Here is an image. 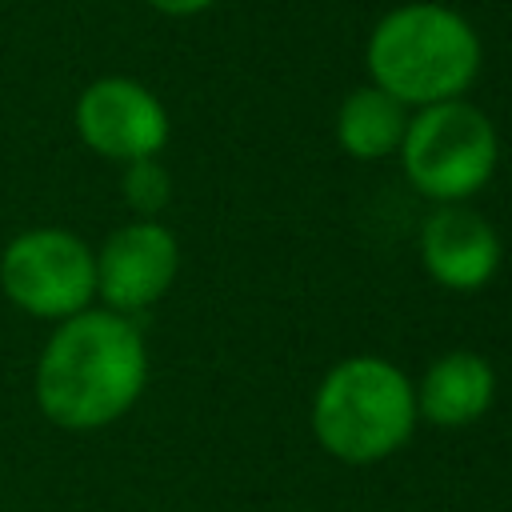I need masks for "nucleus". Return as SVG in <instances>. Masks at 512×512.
I'll return each instance as SVG.
<instances>
[{
    "mask_svg": "<svg viewBox=\"0 0 512 512\" xmlns=\"http://www.w3.org/2000/svg\"><path fill=\"white\" fill-rule=\"evenodd\" d=\"M408 116H412V108H404L384 88H376V84L352 88L336 112V144L352 160H384V156L400 152Z\"/></svg>",
    "mask_w": 512,
    "mask_h": 512,
    "instance_id": "10",
    "label": "nucleus"
},
{
    "mask_svg": "<svg viewBox=\"0 0 512 512\" xmlns=\"http://www.w3.org/2000/svg\"><path fill=\"white\" fill-rule=\"evenodd\" d=\"M496 160H500L496 128L464 96L416 108L408 116L400 140V164L420 196L436 204H460L492 180Z\"/></svg>",
    "mask_w": 512,
    "mask_h": 512,
    "instance_id": "4",
    "label": "nucleus"
},
{
    "mask_svg": "<svg viewBox=\"0 0 512 512\" xmlns=\"http://www.w3.org/2000/svg\"><path fill=\"white\" fill-rule=\"evenodd\" d=\"M416 428V388L412 380L380 360L352 356L340 360L316 388L312 432L344 464H372L392 456Z\"/></svg>",
    "mask_w": 512,
    "mask_h": 512,
    "instance_id": "3",
    "label": "nucleus"
},
{
    "mask_svg": "<svg viewBox=\"0 0 512 512\" xmlns=\"http://www.w3.org/2000/svg\"><path fill=\"white\" fill-rule=\"evenodd\" d=\"M148 352L140 328L104 308L76 312L56 324L36 360V404L68 432H92L120 420L144 392Z\"/></svg>",
    "mask_w": 512,
    "mask_h": 512,
    "instance_id": "1",
    "label": "nucleus"
},
{
    "mask_svg": "<svg viewBox=\"0 0 512 512\" xmlns=\"http://www.w3.org/2000/svg\"><path fill=\"white\" fill-rule=\"evenodd\" d=\"M120 188H124L128 208L140 212V220H152V216L168 204V196H172V180H168V172H164V164H160L156 156L124 164Z\"/></svg>",
    "mask_w": 512,
    "mask_h": 512,
    "instance_id": "11",
    "label": "nucleus"
},
{
    "mask_svg": "<svg viewBox=\"0 0 512 512\" xmlns=\"http://www.w3.org/2000/svg\"><path fill=\"white\" fill-rule=\"evenodd\" d=\"M4 296L40 320H68L96 296V252L68 228H28L0 252Z\"/></svg>",
    "mask_w": 512,
    "mask_h": 512,
    "instance_id": "5",
    "label": "nucleus"
},
{
    "mask_svg": "<svg viewBox=\"0 0 512 512\" xmlns=\"http://www.w3.org/2000/svg\"><path fill=\"white\" fill-rule=\"evenodd\" d=\"M180 244L156 220L116 228L96 252V296L120 316L152 308L176 280Z\"/></svg>",
    "mask_w": 512,
    "mask_h": 512,
    "instance_id": "7",
    "label": "nucleus"
},
{
    "mask_svg": "<svg viewBox=\"0 0 512 512\" xmlns=\"http://www.w3.org/2000/svg\"><path fill=\"white\" fill-rule=\"evenodd\" d=\"M148 8H156V12H164V16H200V12H208L216 0H144Z\"/></svg>",
    "mask_w": 512,
    "mask_h": 512,
    "instance_id": "12",
    "label": "nucleus"
},
{
    "mask_svg": "<svg viewBox=\"0 0 512 512\" xmlns=\"http://www.w3.org/2000/svg\"><path fill=\"white\" fill-rule=\"evenodd\" d=\"M496 396L492 364L476 352H444L416 384V412L436 428H464L488 412Z\"/></svg>",
    "mask_w": 512,
    "mask_h": 512,
    "instance_id": "9",
    "label": "nucleus"
},
{
    "mask_svg": "<svg viewBox=\"0 0 512 512\" xmlns=\"http://www.w3.org/2000/svg\"><path fill=\"white\" fill-rule=\"evenodd\" d=\"M484 64L480 32L464 12L440 0H408L388 8L364 44L368 84L404 108L460 100Z\"/></svg>",
    "mask_w": 512,
    "mask_h": 512,
    "instance_id": "2",
    "label": "nucleus"
},
{
    "mask_svg": "<svg viewBox=\"0 0 512 512\" xmlns=\"http://www.w3.org/2000/svg\"><path fill=\"white\" fill-rule=\"evenodd\" d=\"M80 140L116 164L160 156L168 144V112L152 88L132 76H100L76 100Z\"/></svg>",
    "mask_w": 512,
    "mask_h": 512,
    "instance_id": "6",
    "label": "nucleus"
},
{
    "mask_svg": "<svg viewBox=\"0 0 512 512\" xmlns=\"http://www.w3.org/2000/svg\"><path fill=\"white\" fill-rule=\"evenodd\" d=\"M420 260L440 288L476 292L500 268V236L480 212L440 204L420 228Z\"/></svg>",
    "mask_w": 512,
    "mask_h": 512,
    "instance_id": "8",
    "label": "nucleus"
}]
</instances>
